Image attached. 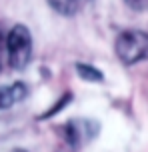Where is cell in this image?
<instances>
[{"mask_svg":"<svg viewBox=\"0 0 148 152\" xmlns=\"http://www.w3.org/2000/svg\"><path fill=\"white\" fill-rule=\"evenodd\" d=\"M12 152H26V150H20V148H16V150H12Z\"/></svg>","mask_w":148,"mask_h":152,"instance_id":"30bf717a","label":"cell"},{"mask_svg":"<svg viewBox=\"0 0 148 152\" xmlns=\"http://www.w3.org/2000/svg\"><path fill=\"white\" fill-rule=\"evenodd\" d=\"M68 102H70V94L66 92V94H64L62 98H60V102H58V104H56L54 108H50V112H46V114H44V116H42V118H48V116H52V114H56V112H58V110H60V108L64 106V104H68Z\"/></svg>","mask_w":148,"mask_h":152,"instance_id":"ba28073f","label":"cell"},{"mask_svg":"<svg viewBox=\"0 0 148 152\" xmlns=\"http://www.w3.org/2000/svg\"><path fill=\"white\" fill-rule=\"evenodd\" d=\"M126 6L136 12H148V0H124Z\"/></svg>","mask_w":148,"mask_h":152,"instance_id":"52a82bcc","label":"cell"},{"mask_svg":"<svg viewBox=\"0 0 148 152\" xmlns=\"http://www.w3.org/2000/svg\"><path fill=\"white\" fill-rule=\"evenodd\" d=\"M50 8L62 16H74L86 6L88 0H46Z\"/></svg>","mask_w":148,"mask_h":152,"instance_id":"5b68a950","label":"cell"},{"mask_svg":"<svg viewBox=\"0 0 148 152\" xmlns=\"http://www.w3.org/2000/svg\"><path fill=\"white\" fill-rule=\"evenodd\" d=\"M76 72H78L80 78H84V80H88V82H100V80H104V74H102L98 68L90 66V64L78 62L76 64Z\"/></svg>","mask_w":148,"mask_h":152,"instance_id":"8992f818","label":"cell"},{"mask_svg":"<svg viewBox=\"0 0 148 152\" xmlns=\"http://www.w3.org/2000/svg\"><path fill=\"white\" fill-rule=\"evenodd\" d=\"M26 94H28V90L22 82H14L10 86H0V110L14 106L16 102L26 98Z\"/></svg>","mask_w":148,"mask_h":152,"instance_id":"277c9868","label":"cell"},{"mask_svg":"<svg viewBox=\"0 0 148 152\" xmlns=\"http://www.w3.org/2000/svg\"><path fill=\"white\" fill-rule=\"evenodd\" d=\"M4 50H6V40L0 34V70H2V60H4Z\"/></svg>","mask_w":148,"mask_h":152,"instance_id":"9c48e42d","label":"cell"},{"mask_svg":"<svg viewBox=\"0 0 148 152\" xmlns=\"http://www.w3.org/2000/svg\"><path fill=\"white\" fill-rule=\"evenodd\" d=\"M8 64L14 70H24L32 58V36L24 24H16L6 36Z\"/></svg>","mask_w":148,"mask_h":152,"instance_id":"6da1fadb","label":"cell"},{"mask_svg":"<svg viewBox=\"0 0 148 152\" xmlns=\"http://www.w3.org/2000/svg\"><path fill=\"white\" fill-rule=\"evenodd\" d=\"M98 124L94 120H88V118H74L66 124L64 128V134H66V142L74 148H78L80 144H86L90 142L96 134H98Z\"/></svg>","mask_w":148,"mask_h":152,"instance_id":"3957f363","label":"cell"},{"mask_svg":"<svg viewBox=\"0 0 148 152\" xmlns=\"http://www.w3.org/2000/svg\"><path fill=\"white\" fill-rule=\"evenodd\" d=\"M116 56L124 64H136L148 60V32L142 30H124L114 42Z\"/></svg>","mask_w":148,"mask_h":152,"instance_id":"7a4b0ae2","label":"cell"}]
</instances>
